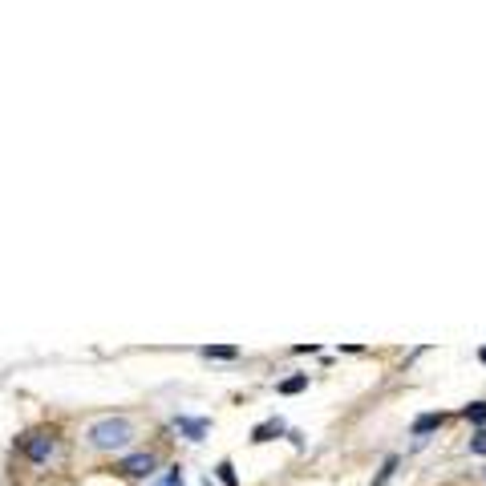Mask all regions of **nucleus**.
<instances>
[{"label":"nucleus","mask_w":486,"mask_h":486,"mask_svg":"<svg viewBox=\"0 0 486 486\" xmlns=\"http://www.w3.org/2000/svg\"><path fill=\"white\" fill-rule=\"evenodd\" d=\"M93 450H126L134 442V426L130 417H97L90 430H86Z\"/></svg>","instance_id":"f257e3e1"},{"label":"nucleus","mask_w":486,"mask_h":486,"mask_svg":"<svg viewBox=\"0 0 486 486\" xmlns=\"http://www.w3.org/2000/svg\"><path fill=\"white\" fill-rule=\"evenodd\" d=\"M17 446H21V454L29 458V462H49L53 454H57V438H53V430H29V434H21L17 438Z\"/></svg>","instance_id":"f03ea898"},{"label":"nucleus","mask_w":486,"mask_h":486,"mask_svg":"<svg viewBox=\"0 0 486 486\" xmlns=\"http://www.w3.org/2000/svg\"><path fill=\"white\" fill-rule=\"evenodd\" d=\"M154 466H159V458L146 454V450H138V454H126V458L118 462V474H126V478H150Z\"/></svg>","instance_id":"7ed1b4c3"},{"label":"nucleus","mask_w":486,"mask_h":486,"mask_svg":"<svg viewBox=\"0 0 486 486\" xmlns=\"http://www.w3.org/2000/svg\"><path fill=\"white\" fill-rule=\"evenodd\" d=\"M175 430H179V434H183L186 442H203L207 438V430H211V421L207 417H175Z\"/></svg>","instance_id":"20e7f679"},{"label":"nucleus","mask_w":486,"mask_h":486,"mask_svg":"<svg viewBox=\"0 0 486 486\" xmlns=\"http://www.w3.org/2000/svg\"><path fill=\"white\" fill-rule=\"evenodd\" d=\"M280 434H284V421H280V417H268V421H259L252 430V442L259 446V442H272V438H280Z\"/></svg>","instance_id":"39448f33"},{"label":"nucleus","mask_w":486,"mask_h":486,"mask_svg":"<svg viewBox=\"0 0 486 486\" xmlns=\"http://www.w3.org/2000/svg\"><path fill=\"white\" fill-rule=\"evenodd\" d=\"M199 353H203L207 361H235V357H239L235 345H207V348H199Z\"/></svg>","instance_id":"423d86ee"},{"label":"nucleus","mask_w":486,"mask_h":486,"mask_svg":"<svg viewBox=\"0 0 486 486\" xmlns=\"http://www.w3.org/2000/svg\"><path fill=\"white\" fill-rule=\"evenodd\" d=\"M397 466H401V458H397V454H389V458L381 462V470L373 474V486H385V483H389V478L397 474Z\"/></svg>","instance_id":"0eeeda50"},{"label":"nucleus","mask_w":486,"mask_h":486,"mask_svg":"<svg viewBox=\"0 0 486 486\" xmlns=\"http://www.w3.org/2000/svg\"><path fill=\"white\" fill-rule=\"evenodd\" d=\"M442 421H446V417H442V414H421V417H417V421H414V434H417V438H421V434H430V430H438Z\"/></svg>","instance_id":"6e6552de"},{"label":"nucleus","mask_w":486,"mask_h":486,"mask_svg":"<svg viewBox=\"0 0 486 486\" xmlns=\"http://www.w3.org/2000/svg\"><path fill=\"white\" fill-rule=\"evenodd\" d=\"M280 394H300V389H308V373H296V377H284L276 385Z\"/></svg>","instance_id":"1a4fd4ad"},{"label":"nucleus","mask_w":486,"mask_h":486,"mask_svg":"<svg viewBox=\"0 0 486 486\" xmlns=\"http://www.w3.org/2000/svg\"><path fill=\"white\" fill-rule=\"evenodd\" d=\"M215 474H219V483H223V486H239V474H235L232 462H219V466H215Z\"/></svg>","instance_id":"9d476101"},{"label":"nucleus","mask_w":486,"mask_h":486,"mask_svg":"<svg viewBox=\"0 0 486 486\" xmlns=\"http://www.w3.org/2000/svg\"><path fill=\"white\" fill-rule=\"evenodd\" d=\"M466 417H470L474 426H486V401H474V405H466Z\"/></svg>","instance_id":"9b49d317"},{"label":"nucleus","mask_w":486,"mask_h":486,"mask_svg":"<svg viewBox=\"0 0 486 486\" xmlns=\"http://www.w3.org/2000/svg\"><path fill=\"white\" fill-rule=\"evenodd\" d=\"M186 478H183V466H170V474H166V483L162 486H183Z\"/></svg>","instance_id":"f8f14e48"},{"label":"nucleus","mask_w":486,"mask_h":486,"mask_svg":"<svg viewBox=\"0 0 486 486\" xmlns=\"http://www.w3.org/2000/svg\"><path fill=\"white\" fill-rule=\"evenodd\" d=\"M470 450H474V454H486V430H478V434L470 438Z\"/></svg>","instance_id":"ddd939ff"},{"label":"nucleus","mask_w":486,"mask_h":486,"mask_svg":"<svg viewBox=\"0 0 486 486\" xmlns=\"http://www.w3.org/2000/svg\"><path fill=\"white\" fill-rule=\"evenodd\" d=\"M478 361H483V365H486V345H483V348H478Z\"/></svg>","instance_id":"4468645a"},{"label":"nucleus","mask_w":486,"mask_h":486,"mask_svg":"<svg viewBox=\"0 0 486 486\" xmlns=\"http://www.w3.org/2000/svg\"><path fill=\"white\" fill-rule=\"evenodd\" d=\"M483 478H486V474H483Z\"/></svg>","instance_id":"2eb2a0df"}]
</instances>
